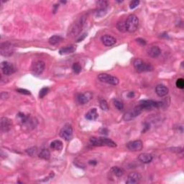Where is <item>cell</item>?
<instances>
[{
  "mask_svg": "<svg viewBox=\"0 0 184 184\" xmlns=\"http://www.w3.org/2000/svg\"><path fill=\"white\" fill-rule=\"evenodd\" d=\"M98 9L96 11V17H102L107 13V6L108 3L106 1H98L96 2Z\"/></svg>",
  "mask_w": 184,
  "mask_h": 184,
  "instance_id": "cell-12",
  "label": "cell"
},
{
  "mask_svg": "<svg viewBox=\"0 0 184 184\" xmlns=\"http://www.w3.org/2000/svg\"><path fill=\"white\" fill-rule=\"evenodd\" d=\"M76 51V47L74 45H69L65 47H62L59 50V53L61 55L69 54V53H72Z\"/></svg>",
  "mask_w": 184,
  "mask_h": 184,
  "instance_id": "cell-23",
  "label": "cell"
},
{
  "mask_svg": "<svg viewBox=\"0 0 184 184\" xmlns=\"http://www.w3.org/2000/svg\"><path fill=\"white\" fill-rule=\"evenodd\" d=\"M90 142L93 146L100 147V146H107L111 148H115L117 147V144L113 140L109 138L106 137H91Z\"/></svg>",
  "mask_w": 184,
  "mask_h": 184,
  "instance_id": "cell-1",
  "label": "cell"
},
{
  "mask_svg": "<svg viewBox=\"0 0 184 184\" xmlns=\"http://www.w3.org/2000/svg\"><path fill=\"white\" fill-rule=\"evenodd\" d=\"M63 40V38L60 36H53L49 38V43L51 45H56Z\"/></svg>",
  "mask_w": 184,
  "mask_h": 184,
  "instance_id": "cell-28",
  "label": "cell"
},
{
  "mask_svg": "<svg viewBox=\"0 0 184 184\" xmlns=\"http://www.w3.org/2000/svg\"><path fill=\"white\" fill-rule=\"evenodd\" d=\"M93 97V94L90 92H87L84 93V94H78L77 97V100L79 104H85L88 103Z\"/></svg>",
  "mask_w": 184,
  "mask_h": 184,
  "instance_id": "cell-15",
  "label": "cell"
},
{
  "mask_svg": "<svg viewBox=\"0 0 184 184\" xmlns=\"http://www.w3.org/2000/svg\"><path fill=\"white\" fill-rule=\"evenodd\" d=\"M139 106L141 107V108L145 110H149L152 109V108H160L163 106V102H157V101L153 100H142L139 103Z\"/></svg>",
  "mask_w": 184,
  "mask_h": 184,
  "instance_id": "cell-4",
  "label": "cell"
},
{
  "mask_svg": "<svg viewBox=\"0 0 184 184\" xmlns=\"http://www.w3.org/2000/svg\"><path fill=\"white\" fill-rule=\"evenodd\" d=\"M84 23H85V18L82 17L79 20H78L70 28V34L71 36H76L81 30V28L84 26Z\"/></svg>",
  "mask_w": 184,
  "mask_h": 184,
  "instance_id": "cell-9",
  "label": "cell"
},
{
  "mask_svg": "<svg viewBox=\"0 0 184 184\" xmlns=\"http://www.w3.org/2000/svg\"><path fill=\"white\" fill-rule=\"evenodd\" d=\"M175 85H176L177 88H181V89H183V88H184V79L183 78H178V79L176 81Z\"/></svg>",
  "mask_w": 184,
  "mask_h": 184,
  "instance_id": "cell-35",
  "label": "cell"
},
{
  "mask_svg": "<svg viewBox=\"0 0 184 184\" xmlns=\"http://www.w3.org/2000/svg\"><path fill=\"white\" fill-rule=\"evenodd\" d=\"M98 116H99V114L97 112L96 109L93 108V109H91L86 114L85 117L88 119V120L94 121V120H96V119L98 118Z\"/></svg>",
  "mask_w": 184,
  "mask_h": 184,
  "instance_id": "cell-21",
  "label": "cell"
},
{
  "mask_svg": "<svg viewBox=\"0 0 184 184\" xmlns=\"http://www.w3.org/2000/svg\"><path fill=\"white\" fill-rule=\"evenodd\" d=\"M58 8V5H54V10H53V12H54V13H55V12H56V10H57Z\"/></svg>",
  "mask_w": 184,
  "mask_h": 184,
  "instance_id": "cell-44",
  "label": "cell"
},
{
  "mask_svg": "<svg viewBox=\"0 0 184 184\" xmlns=\"http://www.w3.org/2000/svg\"><path fill=\"white\" fill-rule=\"evenodd\" d=\"M59 135L66 141L71 140L72 137H73V128H72V126L69 125V124L64 125L63 128L61 130V131H60Z\"/></svg>",
  "mask_w": 184,
  "mask_h": 184,
  "instance_id": "cell-7",
  "label": "cell"
},
{
  "mask_svg": "<svg viewBox=\"0 0 184 184\" xmlns=\"http://www.w3.org/2000/svg\"><path fill=\"white\" fill-rule=\"evenodd\" d=\"M152 156L148 153H142L138 156V160L142 163H150L152 160Z\"/></svg>",
  "mask_w": 184,
  "mask_h": 184,
  "instance_id": "cell-22",
  "label": "cell"
},
{
  "mask_svg": "<svg viewBox=\"0 0 184 184\" xmlns=\"http://www.w3.org/2000/svg\"><path fill=\"white\" fill-rule=\"evenodd\" d=\"M117 28L119 32H127V27H126V22L123 20L119 21L117 23Z\"/></svg>",
  "mask_w": 184,
  "mask_h": 184,
  "instance_id": "cell-29",
  "label": "cell"
},
{
  "mask_svg": "<svg viewBox=\"0 0 184 184\" xmlns=\"http://www.w3.org/2000/svg\"><path fill=\"white\" fill-rule=\"evenodd\" d=\"M37 125H38V121L35 118H32V117H30L28 119V121L22 126L24 128H26L27 130H30L36 128Z\"/></svg>",
  "mask_w": 184,
  "mask_h": 184,
  "instance_id": "cell-20",
  "label": "cell"
},
{
  "mask_svg": "<svg viewBox=\"0 0 184 184\" xmlns=\"http://www.w3.org/2000/svg\"><path fill=\"white\" fill-rule=\"evenodd\" d=\"M101 40L103 44H104L105 46L107 47H110L112 46L117 42L116 39L114 38V37L109 36V35H105V36H103L102 38H101Z\"/></svg>",
  "mask_w": 184,
  "mask_h": 184,
  "instance_id": "cell-17",
  "label": "cell"
},
{
  "mask_svg": "<svg viewBox=\"0 0 184 184\" xmlns=\"http://www.w3.org/2000/svg\"><path fill=\"white\" fill-rule=\"evenodd\" d=\"M98 78L101 82L106 83V84H111V85H113V86H117L119 82L118 78L107 73L99 74L98 76Z\"/></svg>",
  "mask_w": 184,
  "mask_h": 184,
  "instance_id": "cell-5",
  "label": "cell"
},
{
  "mask_svg": "<svg viewBox=\"0 0 184 184\" xmlns=\"http://www.w3.org/2000/svg\"><path fill=\"white\" fill-rule=\"evenodd\" d=\"M125 22L127 31L128 32H134L137 30L138 25H139V20H138L137 17L135 14H130Z\"/></svg>",
  "mask_w": 184,
  "mask_h": 184,
  "instance_id": "cell-3",
  "label": "cell"
},
{
  "mask_svg": "<svg viewBox=\"0 0 184 184\" xmlns=\"http://www.w3.org/2000/svg\"><path fill=\"white\" fill-rule=\"evenodd\" d=\"M133 66L136 71L138 72H148L153 70V67L151 64L147 63L140 58H137L134 61Z\"/></svg>",
  "mask_w": 184,
  "mask_h": 184,
  "instance_id": "cell-2",
  "label": "cell"
},
{
  "mask_svg": "<svg viewBox=\"0 0 184 184\" xmlns=\"http://www.w3.org/2000/svg\"><path fill=\"white\" fill-rule=\"evenodd\" d=\"M99 106H100V108L104 111H107L109 110V105L107 104V101L104 100V99H102V100L99 101Z\"/></svg>",
  "mask_w": 184,
  "mask_h": 184,
  "instance_id": "cell-31",
  "label": "cell"
},
{
  "mask_svg": "<svg viewBox=\"0 0 184 184\" xmlns=\"http://www.w3.org/2000/svg\"><path fill=\"white\" fill-rule=\"evenodd\" d=\"M29 117H30V116L29 115H25L24 114L21 112H20L17 115V120L19 121V122L21 125H24V124L28 121Z\"/></svg>",
  "mask_w": 184,
  "mask_h": 184,
  "instance_id": "cell-27",
  "label": "cell"
},
{
  "mask_svg": "<svg viewBox=\"0 0 184 184\" xmlns=\"http://www.w3.org/2000/svg\"><path fill=\"white\" fill-rule=\"evenodd\" d=\"M111 172L117 177H122L125 173V171L123 168H119V167L114 166L111 168Z\"/></svg>",
  "mask_w": 184,
  "mask_h": 184,
  "instance_id": "cell-25",
  "label": "cell"
},
{
  "mask_svg": "<svg viewBox=\"0 0 184 184\" xmlns=\"http://www.w3.org/2000/svg\"><path fill=\"white\" fill-rule=\"evenodd\" d=\"M168 92H169L168 88H167L165 85H163V84H159V85L156 86V93L158 96H160V97L165 96L167 94H168Z\"/></svg>",
  "mask_w": 184,
  "mask_h": 184,
  "instance_id": "cell-18",
  "label": "cell"
},
{
  "mask_svg": "<svg viewBox=\"0 0 184 184\" xmlns=\"http://www.w3.org/2000/svg\"><path fill=\"white\" fill-rule=\"evenodd\" d=\"M17 92L18 93H20V94H22L30 95V91L26 90V89H23V88H18V89H17Z\"/></svg>",
  "mask_w": 184,
  "mask_h": 184,
  "instance_id": "cell-37",
  "label": "cell"
},
{
  "mask_svg": "<svg viewBox=\"0 0 184 184\" xmlns=\"http://www.w3.org/2000/svg\"><path fill=\"white\" fill-rule=\"evenodd\" d=\"M150 129V125H148V124H147V123H145V130H143V132H146L147 130H149Z\"/></svg>",
  "mask_w": 184,
  "mask_h": 184,
  "instance_id": "cell-43",
  "label": "cell"
},
{
  "mask_svg": "<svg viewBox=\"0 0 184 184\" xmlns=\"http://www.w3.org/2000/svg\"><path fill=\"white\" fill-rule=\"evenodd\" d=\"M14 45L9 42L3 43L0 46V53L1 55L5 57H9L14 53Z\"/></svg>",
  "mask_w": 184,
  "mask_h": 184,
  "instance_id": "cell-6",
  "label": "cell"
},
{
  "mask_svg": "<svg viewBox=\"0 0 184 184\" xmlns=\"http://www.w3.org/2000/svg\"><path fill=\"white\" fill-rule=\"evenodd\" d=\"M45 67V62L43 61H37L32 64L31 67V71H32L34 76H40L44 71Z\"/></svg>",
  "mask_w": 184,
  "mask_h": 184,
  "instance_id": "cell-8",
  "label": "cell"
},
{
  "mask_svg": "<svg viewBox=\"0 0 184 184\" xmlns=\"http://www.w3.org/2000/svg\"><path fill=\"white\" fill-rule=\"evenodd\" d=\"M161 53V50L158 46H151L148 50V54L151 58H158Z\"/></svg>",
  "mask_w": 184,
  "mask_h": 184,
  "instance_id": "cell-19",
  "label": "cell"
},
{
  "mask_svg": "<svg viewBox=\"0 0 184 184\" xmlns=\"http://www.w3.org/2000/svg\"><path fill=\"white\" fill-rule=\"evenodd\" d=\"M39 158L44 159V160H48L51 157V153H50L49 150L47 149H42L40 151H39L38 153Z\"/></svg>",
  "mask_w": 184,
  "mask_h": 184,
  "instance_id": "cell-26",
  "label": "cell"
},
{
  "mask_svg": "<svg viewBox=\"0 0 184 184\" xmlns=\"http://www.w3.org/2000/svg\"><path fill=\"white\" fill-rule=\"evenodd\" d=\"M143 109L141 108V107L137 105V107H135V108L132 109V111H128L124 116V119L125 121H130L132 119H133L134 118H135L136 117L139 116L140 114L142 112Z\"/></svg>",
  "mask_w": 184,
  "mask_h": 184,
  "instance_id": "cell-10",
  "label": "cell"
},
{
  "mask_svg": "<svg viewBox=\"0 0 184 184\" xmlns=\"http://www.w3.org/2000/svg\"><path fill=\"white\" fill-rule=\"evenodd\" d=\"M63 142H62L61 140H56L53 141L51 143V148L53 149V150H58V151H61V150L63 149Z\"/></svg>",
  "mask_w": 184,
  "mask_h": 184,
  "instance_id": "cell-24",
  "label": "cell"
},
{
  "mask_svg": "<svg viewBox=\"0 0 184 184\" xmlns=\"http://www.w3.org/2000/svg\"><path fill=\"white\" fill-rule=\"evenodd\" d=\"M72 69L75 73H79L81 71V66L78 63H74L72 66Z\"/></svg>",
  "mask_w": 184,
  "mask_h": 184,
  "instance_id": "cell-32",
  "label": "cell"
},
{
  "mask_svg": "<svg viewBox=\"0 0 184 184\" xmlns=\"http://www.w3.org/2000/svg\"><path fill=\"white\" fill-rule=\"evenodd\" d=\"M12 122L9 118L3 117L1 118V131L2 132H7L12 129Z\"/></svg>",
  "mask_w": 184,
  "mask_h": 184,
  "instance_id": "cell-14",
  "label": "cell"
},
{
  "mask_svg": "<svg viewBox=\"0 0 184 184\" xmlns=\"http://www.w3.org/2000/svg\"><path fill=\"white\" fill-rule=\"evenodd\" d=\"M134 96H135V93H134L133 92H130L128 93V94H127V96L129 97L130 99L133 98Z\"/></svg>",
  "mask_w": 184,
  "mask_h": 184,
  "instance_id": "cell-40",
  "label": "cell"
},
{
  "mask_svg": "<svg viewBox=\"0 0 184 184\" xmlns=\"http://www.w3.org/2000/svg\"><path fill=\"white\" fill-rule=\"evenodd\" d=\"M127 148L129 149L130 150L134 152H137L141 150L142 148H143V143L141 140H134V141H131L128 142L127 144Z\"/></svg>",
  "mask_w": 184,
  "mask_h": 184,
  "instance_id": "cell-13",
  "label": "cell"
},
{
  "mask_svg": "<svg viewBox=\"0 0 184 184\" xmlns=\"http://www.w3.org/2000/svg\"><path fill=\"white\" fill-rule=\"evenodd\" d=\"M140 4V1L139 0H135V1H132L130 2V8L131 9H135V7H137Z\"/></svg>",
  "mask_w": 184,
  "mask_h": 184,
  "instance_id": "cell-36",
  "label": "cell"
},
{
  "mask_svg": "<svg viewBox=\"0 0 184 184\" xmlns=\"http://www.w3.org/2000/svg\"><path fill=\"white\" fill-rule=\"evenodd\" d=\"M1 69L2 73L6 76L12 75V73H14L16 71L14 66L12 63L7 61H3L1 63Z\"/></svg>",
  "mask_w": 184,
  "mask_h": 184,
  "instance_id": "cell-11",
  "label": "cell"
},
{
  "mask_svg": "<svg viewBox=\"0 0 184 184\" xmlns=\"http://www.w3.org/2000/svg\"><path fill=\"white\" fill-rule=\"evenodd\" d=\"M48 92H49V88L47 87L43 88L40 91V93H39V96H40V98L43 99L45 96H46Z\"/></svg>",
  "mask_w": 184,
  "mask_h": 184,
  "instance_id": "cell-34",
  "label": "cell"
},
{
  "mask_svg": "<svg viewBox=\"0 0 184 184\" xmlns=\"http://www.w3.org/2000/svg\"><path fill=\"white\" fill-rule=\"evenodd\" d=\"M86 36H87V34H86V33H85V34H84V36H81L80 38H78V39L77 42H80V41H82V40H84V39L85 38V37H86Z\"/></svg>",
  "mask_w": 184,
  "mask_h": 184,
  "instance_id": "cell-42",
  "label": "cell"
},
{
  "mask_svg": "<svg viewBox=\"0 0 184 184\" xmlns=\"http://www.w3.org/2000/svg\"><path fill=\"white\" fill-rule=\"evenodd\" d=\"M137 42L139 43L140 45H146V42H145V40H144V39H142V38H137Z\"/></svg>",
  "mask_w": 184,
  "mask_h": 184,
  "instance_id": "cell-38",
  "label": "cell"
},
{
  "mask_svg": "<svg viewBox=\"0 0 184 184\" xmlns=\"http://www.w3.org/2000/svg\"><path fill=\"white\" fill-rule=\"evenodd\" d=\"M99 131H100V133L102 134V135H108V130L105 129V128L104 129H101Z\"/></svg>",
  "mask_w": 184,
  "mask_h": 184,
  "instance_id": "cell-39",
  "label": "cell"
},
{
  "mask_svg": "<svg viewBox=\"0 0 184 184\" xmlns=\"http://www.w3.org/2000/svg\"><path fill=\"white\" fill-rule=\"evenodd\" d=\"M142 178L141 175L139 173H131L128 175L126 183L127 184H135L138 183Z\"/></svg>",
  "mask_w": 184,
  "mask_h": 184,
  "instance_id": "cell-16",
  "label": "cell"
},
{
  "mask_svg": "<svg viewBox=\"0 0 184 184\" xmlns=\"http://www.w3.org/2000/svg\"><path fill=\"white\" fill-rule=\"evenodd\" d=\"M114 105L118 110H122L124 108V104H122V102L119 100H117V99L114 101Z\"/></svg>",
  "mask_w": 184,
  "mask_h": 184,
  "instance_id": "cell-33",
  "label": "cell"
},
{
  "mask_svg": "<svg viewBox=\"0 0 184 184\" xmlns=\"http://www.w3.org/2000/svg\"><path fill=\"white\" fill-rule=\"evenodd\" d=\"M88 163H89L90 165H96L97 164V161L96 160H90L89 162H88Z\"/></svg>",
  "mask_w": 184,
  "mask_h": 184,
  "instance_id": "cell-41",
  "label": "cell"
},
{
  "mask_svg": "<svg viewBox=\"0 0 184 184\" xmlns=\"http://www.w3.org/2000/svg\"><path fill=\"white\" fill-rule=\"evenodd\" d=\"M26 152L30 156H38L39 151L36 147H32V148L28 149V150H26Z\"/></svg>",
  "mask_w": 184,
  "mask_h": 184,
  "instance_id": "cell-30",
  "label": "cell"
}]
</instances>
